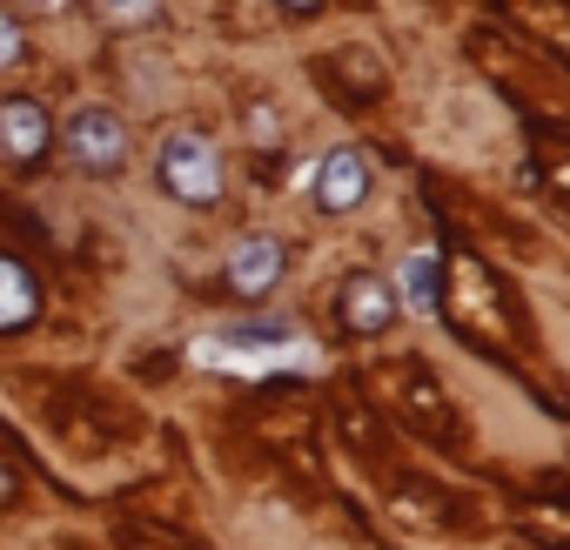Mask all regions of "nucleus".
I'll return each mask as SVG.
<instances>
[{
  "mask_svg": "<svg viewBox=\"0 0 570 550\" xmlns=\"http://www.w3.org/2000/svg\"><path fill=\"white\" fill-rule=\"evenodd\" d=\"M155 181H161L175 202H188V208H215V202H222V155H215V141L195 135V128L168 135L161 155H155Z\"/></svg>",
  "mask_w": 570,
  "mask_h": 550,
  "instance_id": "f257e3e1",
  "label": "nucleus"
},
{
  "mask_svg": "<svg viewBox=\"0 0 570 550\" xmlns=\"http://www.w3.org/2000/svg\"><path fill=\"white\" fill-rule=\"evenodd\" d=\"M222 350H208L215 363H235V370H262V363H296V330L282 323H255V330H228L215 336Z\"/></svg>",
  "mask_w": 570,
  "mask_h": 550,
  "instance_id": "423d86ee",
  "label": "nucleus"
},
{
  "mask_svg": "<svg viewBox=\"0 0 570 550\" xmlns=\"http://www.w3.org/2000/svg\"><path fill=\"white\" fill-rule=\"evenodd\" d=\"M35 310H41V283L14 255H0V330H28Z\"/></svg>",
  "mask_w": 570,
  "mask_h": 550,
  "instance_id": "6e6552de",
  "label": "nucleus"
},
{
  "mask_svg": "<svg viewBox=\"0 0 570 550\" xmlns=\"http://www.w3.org/2000/svg\"><path fill=\"white\" fill-rule=\"evenodd\" d=\"M275 8H289V14H309V8H323V0H275Z\"/></svg>",
  "mask_w": 570,
  "mask_h": 550,
  "instance_id": "ddd939ff",
  "label": "nucleus"
},
{
  "mask_svg": "<svg viewBox=\"0 0 570 550\" xmlns=\"http://www.w3.org/2000/svg\"><path fill=\"white\" fill-rule=\"evenodd\" d=\"M55 148V128H48V108L41 101H28V95H8L0 101V155L8 161H41Z\"/></svg>",
  "mask_w": 570,
  "mask_h": 550,
  "instance_id": "39448f33",
  "label": "nucleus"
},
{
  "mask_svg": "<svg viewBox=\"0 0 570 550\" xmlns=\"http://www.w3.org/2000/svg\"><path fill=\"white\" fill-rule=\"evenodd\" d=\"M0 497H14V477H8V470H0Z\"/></svg>",
  "mask_w": 570,
  "mask_h": 550,
  "instance_id": "4468645a",
  "label": "nucleus"
},
{
  "mask_svg": "<svg viewBox=\"0 0 570 550\" xmlns=\"http://www.w3.org/2000/svg\"><path fill=\"white\" fill-rule=\"evenodd\" d=\"M28 61V35H21V21L0 8V68H21Z\"/></svg>",
  "mask_w": 570,
  "mask_h": 550,
  "instance_id": "9b49d317",
  "label": "nucleus"
},
{
  "mask_svg": "<svg viewBox=\"0 0 570 550\" xmlns=\"http://www.w3.org/2000/svg\"><path fill=\"white\" fill-rule=\"evenodd\" d=\"M390 323H396V289L376 283V275H350V283H343V330L383 336Z\"/></svg>",
  "mask_w": 570,
  "mask_h": 550,
  "instance_id": "0eeeda50",
  "label": "nucleus"
},
{
  "mask_svg": "<svg viewBox=\"0 0 570 550\" xmlns=\"http://www.w3.org/2000/svg\"><path fill=\"white\" fill-rule=\"evenodd\" d=\"M436 275H443V262H436V255H410V262H403V296H410L416 310H430V303H436Z\"/></svg>",
  "mask_w": 570,
  "mask_h": 550,
  "instance_id": "9d476101",
  "label": "nucleus"
},
{
  "mask_svg": "<svg viewBox=\"0 0 570 550\" xmlns=\"http://www.w3.org/2000/svg\"><path fill=\"white\" fill-rule=\"evenodd\" d=\"M282 268H289V248H282L275 235H248L228 248V268H222V283L235 296H268L282 283Z\"/></svg>",
  "mask_w": 570,
  "mask_h": 550,
  "instance_id": "7ed1b4c3",
  "label": "nucleus"
},
{
  "mask_svg": "<svg viewBox=\"0 0 570 550\" xmlns=\"http://www.w3.org/2000/svg\"><path fill=\"white\" fill-rule=\"evenodd\" d=\"M21 8H35V14H61L68 0H21Z\"/></svg>",
  "mask_w": 570,
  "mask_h": 550,
  "instance_id": "f8f14e48",
  "label": "nucleus"
},
{
  "mask_svg": "<svg viewBox=\"0 0 570 550\" xmlns=\"http://www.w3.org/2000/svg\"><path fill=\"white\" fill-rule=\"evenodd\" d=\"M61 141H68V161L88 168V175H115L128 161V128H121L115 108H75Z\"/></svg>",
  "mask_w": 570,
  "mask_h": 550,
  "instance_id": "f03ea898",
  "label": "nucleus"
},
{
  "mask_svg": "<svg viewBox=\"0 0 570 550\" xmlns=\"http://www.w3.org/2000/svg\"><path fill=\"white\" fill-rule=\"evenodd\" d=\"M370 181H376L370 155L336 148V155H323V168H316V208H323V215H350L356 202H370Z\"/></svg>",
  "mask_w": 570,
  "mask_h": 550,
  "instance_id": "20e7f679",
  "label": "nucleus"
},
{
  "mask_svg": "<svg viewBox=\"0 0 570 550\" xmlns=\"http://www.w3.org/2000/svg\"><path fill=\"white\" fill-rule=\"evenodd\" d=\"M95 21L108 35H148L168 21V0H95Z\"/></svg>",
  "mask_w": 570,
  "mask_h": 550,
  "instance_id": "1a4fd4ad",
  "label": "nucleus"
}]
</instances>
